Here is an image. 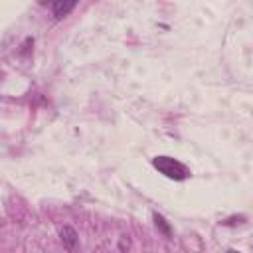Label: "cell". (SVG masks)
Wrapping results in <instances>:
<instances>
[{
  "instance_id": "cell-1",
  "label": "cell",
  "mask_w": 253,
  "mask_h": 253,
  "mask_svg": "<svg viewBox=\"0 0 253 253\" xmlns=\"http://www.w3.org/2000/svg\"><path fill=\"white\" fill-rule=\"evenodd\" d=\"M152 166L170 180H186L190 176V170L182 162H178L176 158H170V156H154Z\"/></svg>"
},
{
  "instance_id": "cell-2",
  "label": "cell",
  "mask_w": 253,
  "mask_h": 253,
  "mask_svg": "<svg viewBox=\"0 0 253 253\" xmlns=\"http://www.w3.org/2000/svg\"><path fill=\"white\" fill-rule=\"evenodd\" d=\"M59 239H61V243H63V247H65L67 251H73L79 237H77V231H75L71 225H63V227L59 229Z\"/></svg>"
},
{
  "instance_id": "cell-3",
  "label": "cell",
  "mask_w": 253,
  "mask_h": 253,
  "mask_svg": "<svg viewBox=\"0 0 253 253\" xmlns=\"http://www.w3.org/2000/svg\"><path fill=\"white\" fill-rule=\"evenodd\" d=\"M73 8H75V2H73V0H57V2L51 4V12H53V16H55L57 20L65 18Z\"/></svg>"
},
{
  "instance_id": "cell-4",
  "label": "cell",
  "mask_w": 253,
  "mask_h": 253,
  "mask_svg": "<svg viewBox=\"0 0 253 253\" xmlns=\"http://www.w3.org/2000/svg\"><path fill=\"white\" fill-rule=\"evenodd\" d=\"M152 219H154L156 229H158L164 237H168V239H170V237H172V227H170V223L164 219V215H160L158 211H154V213H152Z\"/></svg>"
},
{
  "instance_id": "cell-5",
  "label": "cell",
  "mask_w": 253,
  "mask_h": 253,
  "mask_svg": "<svg viewBox=\"0 0 253 253\" xmlns=\"http://www.w3.org/2000/svg\"><path fill=\"white\" fill-rule=\"evenodd\" d=\"M121 251H126L130 247V241H128V235H121V243H119Z\"/></svg>"
},
{
  "instance_id": "cell-6",
  "label": "cell",
  "mask_w": 253,
  "mask_h": 253,
  "mask_svg": "<svg viewBox=\"0 0 253 253\" xmlns=\"http://www.w3.org/2000/svg\"><path fill=\"white\" fill-rule=\"evenodd\" d=\"M225 253H239V251H237V249H227Z\"/></svg>"
}]
</instances>
